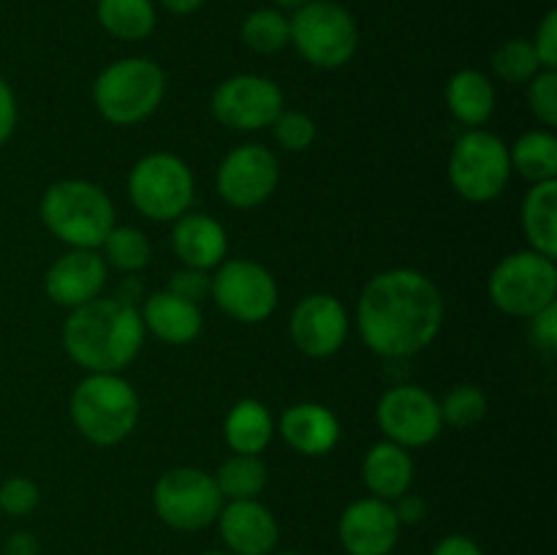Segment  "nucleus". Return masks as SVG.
I'll use <instances>...</instances> for the list:
<instances>
[{
  "label": "nucleus",
  "instance_id": "obj_1",
  "mask_svg": "<svg viewBox=\"0 0 557 555\" xmlns=\"http://www.w3.org/2000/svg\"><path fill=\"white\" fill-rule=\"evenodd\" d=\"M444 297L424 272L397 267L379 272L362 288L357 308L359 335L386 359L413 357L438 337Z\"/></svg>",
  "mask_w": 557,
  "mask_h": 555
},
{
  "label": "nucleus",
  "instance_id": "obj_2",
  "mask_svg": "<svg viewBox=\"0 0 557 555\" xmlns=\"http://www.w3.org/2000/svg\"><path fill=\"white\" fill-rule=\"evenodd\" d=\"M145 343V321L131 299L96 297L71 310L63 324L65 354L90 373H120Z\"/></svg>",
  "mask_w": 557,
  "mask_h": 555
},
{
  "label": "nucleus",
  "instance_id": "obj_3",
  "mask_svg": "<svg viewBox=\"0 0 557 555\" xmlns=\"http://www.w3.org/2000/svg\"><path fill=\"white\" fill-rule=\"evenodd\" d=\"M41 221L69 248L96 250L114 229V205L90 180H60L44 190Z\"/></svg>",
  "mask_w": 557,
  "mask_h": 555
},
{
  "label": "nucleus",
  "instance_id": "obj_4",
  "mask_svg": "<svg viewBox=\"0 0 557 555\" xmlns=\"http://www.w3.org/2000/svg\"><path fill=\"white\" fill-rule=\"evenodd\" d=\"M71 422L98 446H114L139 422V395L117 373H90L71 392Z\"/></svg>",
  "mask_w": 557,
  "mask_h": 555
},
{
  "label": "nucleus",
  "instance_id": "obj_5",
  "mask_svg": "<svg viewBox=\"0 0 557 555\" xmlns=\"http://www.w3.org/2000/svg\"><path fill=\"white\" fill-rule=\"evenodd\" d=\"M166 96V74L147 58H123L92 82V103L112 125H136L150 118Z\"/></svg>",
  "mask_w": 557,
  "mask_h": 555
},
{
  "label": "nucleus",
  "instance_id": "obj_6",
  "mask_svg": "<svg viewBox=\"0 0 557 555\" xmlns=\"http://www.w3.org/2000/svg\"><path fill=\"white\" fill-rule=\"evenodd\" d=\"M297 52L315 69H341L357 54L359 27L351 11L332 0H310L288 20Z\"/></svg>",
  "mask_w": 557,
  "mask_h": 555
},
{
  "label": "nucleus",
  "instance_id": "obj_7",
  "mask_svg": "<svg viewBox=\"0 0 557 555\" xmlns=\"http://www.w3.org/2000/svg\"><path fill=\"white\" fill-rule=\"evenodd\" d=\"M511 177L509 147L493 131L471 128L455 141L449 156V183L473 205L498 199Z\"/></svg>",
  "mask_w": 557,
  "mask_h": 555
},
{
  "label": "nucleus",
  "instance_id": "obj_8",
  "mask_svg": "<svg viewBox=\"0 0 557 555\" xmlns=\"http://www.w3.org/2000/svg\"><path fill=\"white\" fill-rule=\"evenodd\" d=\"M487 292L498 310L531 319L557 299L555 259L531 248L504 256L490 272Z\"/></svg>",
  "mask_w": 557,
  "mask_h": 555
},
{
  "label": "nucleus",
  "instance_id": "obj_9",
  "mask_svg": "<svg viewBox=\"0 0 557 555\" xmlns=\"http://www.w3.org/2000/svg\"><path fill=\"white\" fill-rule=\"evenodd\" d=\"M194 172L172 152L139 158L128 174V196L136 210L158 223L177 221L194 205Z\"/></svg>",
  "mask_w": 557,
  "mask_h": 555
},
{
  "label": "nucleus",
  "instance_id": "obj_10",
  "mask_svg": "<svg viewBox=\"0 0 557 555\" xmlns=\"http://www.w3.org/2000/svg\"><path fill=\"white\" fill-rule=\"evenodd\" d=\"M223 495L215 477L201 468H172L163 473L152 490L156 515L174 531H201L212 526L223 509Z\"/></svg>",
  "mask_w": 557,
  "mask_h": 555
},
{
  "label": "nucleus",
  "instance_id": "obj_11",
  "mask_svg": "<svg viewBox=\"0 0 557 555\" xmlns=\"http://www.w3.org/2000/svg\"><path fill=\"white\" fill-rule=\"evenodd\" d=\"M210 294L218 308L243 324H261L277 308V283L264 264L228 259L210 278Z\"/></svg>",
  "mask_w": 557,
  "mask_h": 555
},
{
  "label": "nucleus",
  "instance_id": "obj_12",
  "mask_svg": "<svg viewBox=\"0 0 557 555\" xmlns=\"http://www.w3.org/2000/svg\"><path fill=\"white\" fill-rule=\"evenodd\" d=\"M375 422L384 430L386 441L406 449L433 444L444 430L438 400L428 390L413 384L392 386L384 392L375 408Z\"/></svg>",
  "mask_w": 557,
  "mask_h": 555
},
{
  "label": "nucleus",
  "instance_id": "obj_13",
  "mask_svg": "<svg viewBox=\"0 0 557 555\" xmlns=\"http://www.w3.org/2000/svg\"><path fill=\"white\" fill-rule=\"evenodd\" d=\"M212 114L234 131H261L283 112V90L261 74H237L212 92Z\"/></svg>",
  "mask_w": 557,
  "mask_h": 555
},
{
  "label": "nucleus",
  "instance_id": "obj_14",
  "mask_svg": "<svg viewBox=\"0 0 557 555\" xmlns=\"http://www.w3.org/2000/svg\"><path fill=\"white\" fill-rule=\"evenodd\" d=\"M281 169L277 158L264 145H239L218 166V194L237 210L264 205L277 188Z\"/></svg>",
  "mask_w": 557,
  "mask_h": 555
},
{
  "label": "nucleus",
  "instance_id": "obj_15",
  "mask_svg": "<svg viewBox=\"0 0 557 555\" xmlns=\"http://www.w3.org/2000/svg\"><path fill=\"white\" fill-rule=\"evenodd\" d=\"M292 343L308 357H332L348 337V313L332 294H308L299 299L288 321Z\"/></svg>",
  "mask_w": 557,
  "mask_h": 555
},
{
  "label": "nucleus",
  "instance_id": "obj_16",
  "mask_svg": "<svg viewBox=\"0 0 557 555\" xmlns=\"http://www.w3.org/2000/svg\"><path fill=\"white\" fill-rule=\"evenodd\" d=\"M400 520L389 501L359 498L341 515V544L348 555H389L400 536Z\"/></svg>",
  "mask_w": 557,
  "mask_h": 555
},
{
  "label": "nucleus",
  "instance_id": "obj_17",
  "mask_svg": "<svg viewBox=\"0 0 557 555\" xmlns=\"http://www.w3.org/2000/svg\"><path fill=\"white\" fill-rule=\"evenodd\" d=\"M107 261H103L101 254L85 248H71L69 254L52 261L44 286H47L49 299L54 305L74 310L101 294L103 283H107Z\"/></svg>",
  "mask_w": 557,
  "mask_h": 555
},
{
  "label": "nucleus",
  "instance_id": "obj_18",
  "mask_svg": "<svg viewBox=\"0 0 557 555\" xmlns=\"http://www.w3.org/2000/svg\"><path fill=\"white\" fill-rule=\"evenodd\" d=\"M218 526L232 555H270L281 536L275 515L256 498L223 504Z\"/></svg>",
  "mask_w": 557,
  "mask_h": 555
},
{
  "label": "nucleus",
  "instance_id": "obj_19",
  "mask_svg": "<svg viewBox=\"0 0 557 555\" xmlns=\"http://www.w3.org/2000/svg\"><path fill=\"white\" fill-rule=\"evenodd\" d=\"M172 245L180 261L190 270H215L218 264L226 261L228 254L226 229L215 218L201 215V212H185L177 218Z\"/></svg>",
  "mask_w": 557,
  "mask_h": 555
},
{
  "label": "nucleus",
  "instance_id": "obj_20",
  "mask_svg": "<svg viewBox=\"0 0 557 555\" xmlns=\"http://www.w3.org/2000/svg\"><path fill=\"white\" fill-rule=\"evenodd\" d=\"M281 435L294 452L305 457H321L341 441V422L321 403H297L281 417Z\"/></svg>",
  "mask_w": 557,
  "mask_h": 555
},
{
  "label": "nucleus",
  "instance_id": "obj_21",
  "mask_svg": "<svg viewBox=\"0 0 557 555\" xmlns=\"http://www.w3.org/2000/svg\"><path fill=\"white\" fill-rule=\"evenodd\" d=\"M139 313L145 321V330H150L158 341L172 343V346H185V343L196 341L201 326H205L199 305L177 297L169 288L150 294Z\"/></svg>",
  "mask_w": 557,
  "mask_h": 555
},
{
  "label": "nucleus",
  "instance_id": "obj_22",
  "mask_svg": "<svg viewBox=\"0 0 557 555\" xmlns=\"http://www.w3.org/2000/svg\"><path fill=\"white\" fill-rule=\"evenodd\" d=\"M362 479L373 498L397 501L413 484V460L406 446L379 441L362 460Z\"/></svg>",
  "mask_w": 557,
  "mask_h": 555
},
{
  "label": "nucleus",
  "instance_id": "obj_23",
  "mask_svg": "<svg viewBox=\"0 0 557 555\" xmlns=\"http://www.w3.org/2000/svg\"><path fill=\"white\" fill-rule=\"evenodd\" d=\"M446 107L460 123L484 125L495 112V87L487 74L476 69H462L446 85Z\"/></svg>",
  "mask_w": 557,
  "mask_h": 555
},
{
  "label": "nucleus",
  "instance_id": "obj_24",
  "mask_svg": "<svg viewBox=\"0 0 557 555\" xmlns=\"http://www.w3.org/2000/svg\"><path fill=\"white\" fill-rule=\"evenodd\" d=\"M272 435H275L272 414L267 411L264 403L253 397L239 400L223 422V439L232 446L234 455H261L270 446Z\"/></svg>",
  "mask_w": 557,
  "mask_h": 555
},
{
  "label": "nucleus",
  "instance_id": "obj_25",
  "mask_svg": "<svg viewBox=\"0 0 557 555\" xmlns=\"http://www.w3.org/2000/svg\"><path fill=\"white\" fill-rule=\"evenodd\" d=\"M522 229L536 254L557 256V180L536 183L522 201Z\"/></svg>",
  "mask_w": 557,
  "mask_h": 555
},
{
  "label": "nucleus",
  "instance_id": "obj_26",
  "mask_svg": "<svg viewBox=\"0 0 557 555\" xmlns=\"http://www.w3.org/2000/svg\"><path fill=\"white\" fill-rule=\"evenodd\" d=\"M96 14L103 30L120 41H141L158 22L152 0H98Z\"/></svg>",
  "mask_w": 557,
  "mask_h": 555
},
{
  "label": "nucleus",
  "instance_id": "obj_27",
  "mask_svg": "<svg viewBox=\"0 0 557 555\" xmlns=\"http://www.w3.org/2000/svg\"><path fill=\"white\" fill-rule=\"evenodd\" d=\"M511 169L520 177L536 183L557 180V139L549 131H528L509 150Z\"/></svg>",
  "mask_w": 557,
  "mask_h": 555
},
{
  "label": "nucleus",
  "instance_id": "obj_28",
  "mask_svg": "<svg viewBox=\"0 0 557 555\" xmlns=\"http://www.w3.org/2000/svg\"><path fill=\"white\" fill-rule=\"evenodd\" d=\"M215 484L223 501L256 498L267 488V466L259 455H232L218 468Z\"/></svg>",
  "mask_w": 557,
  "mask_h": 555
},
{
  "label": "nucleus",
  "instance_id": "obj_29",
  "mask_svg": "<svg viewBox=\"0 0 557 555\" xmlns=\"http://www.w3.org/2000/svg\"><path fill=\"white\" fill-rule=\"evenodd\" d=\"M245 47L259 54H275L292 41L288 16L281 9H256L243 22Z\"/></svg>",
  "mask_w": 557,
  "mask_h": 555
},
{
  "label": "nucleus",
  "instance_id": "obj_30",
  "mask_svg": "<svg viewBox=\"0 0 557 555\" xmlns=\"http://www.w3.org/2000/svg\"><path fill=\"white\" fill-rule=\"evenodd\" d=\"M493 74L509 85H528L542 71L531 38H509L493 52Z\"/></svg>",
  "mask_w": 557,
  "mask_h": 555
},
{
  "label": "nucleus",
  "instance_id": "obj_31",
  "mask_svg": "<svg viewBox=\"0 0 557 555\" xmlns=\"http://www.w3.org/2000/svg\"><path fill=\"white\" fill-rule=\"evenodd\" d=\"M101 248L103 261L120 272H136L150 264V243L136 226H114Z\"/></svg>",
  "mask_w": 557,
  "mask_h": 555
},
{
  "label": "nucleus",
  "instance_id": "obj_32",
  "mask_svg": "<svg viewBox=\"0 0 557 555\" xmlns=\"http://www.w3.org/2000/svg\"><path fill=\"white\" fill-rule=\"evenodd\" d=\"M487 395L473 384L455 386L438 403L441 419H444V424H449L455 430H466L482 422L484 414H487Z\"/></svg>",
  "mask_w": 557,
  "mask_h": 555
},
{
  "label": "nucleus",
  "instance_id": "obj_33",
  "mask_svg": "<svg viewBox=\"0 0 557 555\" xmlns=\"http://www.w3.org/2000/svg\"><path fill=\"white\" fill-rule=\"evenodd\" d=\"M272 125H275L277 141H281V147H286L288 152H302L315 141L313 118L305 112H297V109H283Z\"/></svg>",
  "mask_w": 557,
  "mask_h": 555
},
{
  "label": "nucleus",
  "instance_id": "obj_34",
  "mask_svg": "<svg viewBox=\"0 0 557 555\" xmlns=\"http://www.w3.org/2000/svg\"><path fill=\"white\" fill-rule=\"evenodd\" d=\"M528 107L547 128L557 125V71L542 69L528 82Z\"/></svg>",
  "mask_w": 557,
  "mask_h": 555
},
{
  "label": "nucleus",
  "instance_id": "obj_35",
  "mask_svg": "<svg viewBox=\"0 0 557 555\" xmlns=\"http://www.w3.org/2000/svg\"><path fill=\"white\" fill-rule=\"evenodd\" d=\"M38 484L27 477H11L0 484V511L5 515H30L38 506Z\"/></svg>",
  "mask_w": 557,
  "mask_h": 555
},
{
  "label": "nucleus",
  "instance_id": "obj_36",
  "mask_svg": "<svg viewBox=\"0 0 557 555\" xmlns=\"http://www.w3.org/2000/svg\"><path fill=\"white\" fill-rule=\"evenodd\" d=\"M533 49L539 54L542 69L557 71V11L549 9L544 20L539 22L536 38H533Z\"/></svg>",
  "mask_w": 557,
  "mask_h": 555
},
{
  "label": "nucleus",
  "instance_id": "obj_37",
  "mask_svg": "<svg viewBox=\"0 0 557 555\" xmlns=\"http://www.w3.org/2000/svg\"><path fill=\"white\" fill-rule=\"evenodd\" d=\"M169 292L199 305V299L205 297V294H210V275H207L205 270H190V267H185L183 272H177V275L172 278Z\"/></svg>",
  "mask_w": 557,
  "mask_h": 555
},
{
  "label": "nucleus",
  "instance_id": "obj_38",
  "mask_svg": "<svg viewBox=\"0 0 557 555\" xmlns=\"http://www.w3.org/2000/svg\"><path fill=\"white\" fill-rule=\"evenodd\" d=\"M531 332L533 341L544 351H555L557 348V303L547 305L544 310H539L536 316H531Z\"/></svg>",
  "mask_w": 557,
  "mask_h": 555
},
{
  "label": "nucleus",
  "instance_id": "obj_39",
  "mask_svg": "<svg viewBox=\"0 0 557 555\" xmlns=\"http://www.w3.org/2000/svg\"><path fill=\"white\" fill-rule=\"evenodd\" d=\"M16 128V98L9 82L0 76V147L11 139Z\"/></svg>",
  "mask_w": 557,
  "mask_h": 555
},
{
  "label": "nucleus",
  "instance_id": "obj_40",
  "mask_svg": "<svg viewBox=\"0 0 557 555\" xmlns=\"http://www.w3.org/2000/svg\"><path fill=\"white\" fill-rule=\"evenodd\" d=\"M392 509H395L400 526H417V522H422L424 515H428V504H424V498H419V495H408V493L400 495Z\"/></svg>",
  "mask_w": 557,
  "mask_h": 555
},
{
  "label": "nucleus",
  "instance_id": "obj_41",
  "mask_svg": "<svg viewBox=\"0 0 557 555\" xmlns=\"http://www.w3.org/2000/svg\"><path fill=\"white\" fill-rule=\"evenodd\" d=\"M433 555H484V553H482V547L473 542V539L455 533V536L441 539V542L435 544Z\"/></svg>",
  "mask_w": 557,
  "mask_h": 555
},
{
  "label": "nucleus",
  "instance_id": "obj_42",
  "mask_svg": "<svg viewBox=\"0 0 557 555\" xmlns=\"http://www.w3.org/2000/svg\"><path fill=\"white\" fill-rule=\"evenodd\" d=\"M5 555H38V542L30 533H14L5 542Z\"/></svg>",
  "mask_w": 557,
  "mask_h": 555
},
{
  "label": "nucleus",
  "instance_id": "obj_43",
  "mask_svg": "<svg viewBox=\"0 0 557 555\" xmlns=\"http://www.w3.org/2000/svg\"><path fill=\"white\" fill-rule=\"evenodd\" d=\"M205 3L207 0H161L163 9L172 11V14H177V16L196 14V11H199Z\"/></svg>",
  "mask_w": 557,
  "mask_h": 555
},
{
  "label": "nucleus",
  "instance_id": "obj_44",
  "mask_svg": "<svg viewBox=\"0 0 557 555\" xmlns=\"http://www.w3.org/2000/svg\"><path fill=\"white\" fill-rule=\"evenodd\" d=\"M272 3L277 5V9H288V11H297L302 9L305 3H310V0H272Z\"/></svg>",
  "mask_w": 557,
  "mask_h": 555
},
{
  "label": "nucleus",
  "instance_id": "obj_45",
  "mask_svg": "<svg viewBox=\"0 0 557 555\" xmlns=\"http://www.w3.org/2000/svg\"><path fill=\"white\" fill-rule=\"evenodd\" d=\"M205 555H232V553H205Z\"/></svg>",
  "mask_w": 557,
  "mask_h": 555
},
{
  "label": "nucleus",
  "instance_id": "obj_46",
  "mask_svg": "<svg viewBox=\"0 0 557 555\" xmlns=\"http://www.w3.org/2000/svg\"><path fill=\"white\" fill-rule=\"evenodd\" d=\"M277 555H299V553H277Z\"/></svg>",
  "mask_w": 557,
  "mask_h": 555
}]
</instances>
